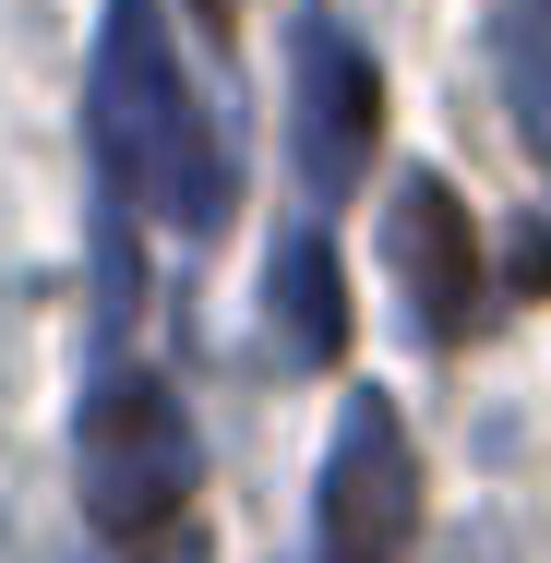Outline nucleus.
Returning a JSON list of instances; mask_svg holds the SVG:
<instances>
[{"instance_id":"f257e3e1","label":"nucleus","mask_w":551,"mask_h":563,"mask_svg":"<svg viewBox=\"0 0 551 563\" xmlns=\"http://www.w3.org/2000/svg\"><path fill=\"white\" fill-rule=\"evenodd\" d=\"M97 168H109V205H156L192 240L228 228V205H240V132L192 97L156 0L97 12Z\"/></svg>"},{"instance_id":"f03ea898","label":"nucleus","mask_w":551,"mask_h":563,"mask_svg":"<svg viewBox=\"0 0 551 563\" xmlns=\"http://www.w3.org/2000/svg\"><path fill=\"white\" fill-rule=\"evenodd\" d=\"M205 492V444L156 372H109L85 396V516L109 552H156Z\"/></svg>"},{"instance_id":"7ed1b4c3","label":"nucleus","mask_w":551,"mask_h":563,"mask_svg":"<svg viewBox=\"0 0 551 563\" xmlns=\"http://www.w3.org/2000/svg\"><path fill=\"white\" fill-rule=\"evenodd\" d=\"M408 540H420V455H408L396 396L360 384L312 479V563H408Z\"/></svg>"},{"instance_id":"20e7f679","label":"nucleus","mask_w":551,"mask_h":563,"mask_svg":"<svg viewBox=\"0 0 551 563\" xmlns=\"http://www.w3.org/2000/svg\"><path fill=\"white\" fill-rule=\"evenodd\" d=\"M288 109H300V180L312 192H348L360 168H372V132H384V85H372V60H360V36L335 24L324 0L300 12V36H288Z\"/></svg>"},{"instance_id":"39448f33","label":"nucleus","mask_w":551,"mask_h":563,"mask_svg":"<svg viewBox=\"0 0 551 563\" xmlns=\"http://www.w3.org/2000/svg\"><path fill=\"white\" fill-rule=\"evenodd\" d=\"M384 252H396V288H408V324L432 347H467L492 312V264H480V228L455 205V180H408L384 205Z\"/></svg>"},{"instance_id":"423d86ee","label":"nucleus","mask_w":551,"mask_h":563,"mask_svg":"<svg viewBox=\"0 0 551 563\" xmlns=\"http://www.w3.org/2000/svg\"><path fill=\"white\" fill-rule=\"evenodd\" d=\"M276 336H288L300 372H324L335 347H348V276H335V240L312 217L276 240Z\"/></svg>"},{"instance_id":"0eeeda50","label":"nucleus","mask_w":551,"mask_h":563,"mask_svg":"<svg viewBox=\"0 0 551 563\" xmlns=\"http://www.w3.org/2000/svg\"><path fill=\"white\" fill-rule=\"evenodd\" d=\"M492 48H504V97H516V132H528V156L551 168V0H516V12L492 24Z\"/></svg>"},{"instance_id":"6e6552de","label":"nucleus","mask_w":551,"mask_h":563,"mask_svg":"<svg viewBox=\"0 0 551 563\" xmlns=\"http://www.w3.org/2000/svg\"><path fill=\"white\" fill-rule=\"evenodd\" d=\"M516 288H551V228H528V240H516Z\"/></svg>"},{"instance_id":"1a4fd4ad","label":"nucleus","mask_w":551,"mask_h":563,"mask_svg":"<svg viewBox=\"0 0 551 563\" xmlns=\"http://www.w3.org/2000/svg\"><path fill=\"white\" fill-rule=\"evenodd\" d=\"M192 12H205V36H228V0H192Z\"/></svg>"}]
</instances>
